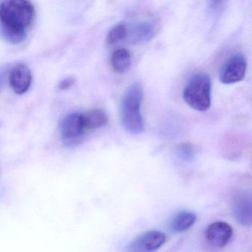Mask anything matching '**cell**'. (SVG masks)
<instances>
[{"label":"cell","instance_id":"cell-17","mask_svg":"<svg viewBox=\"0 0 252 252\" xmlns=\"http://www.w3.org/2000/svg\"><path fill=\"white\" fill-rule=\"evenodd\" d=\"M74 82L75 79L73 77L67 78V79H64V80L60 82L59 88H60V89L63 90V91L68 89L74 84Z\"/></svg>","mask_w":252,"mask_h":252},{"label":"cell","instance_id":"cell-9","mask_svg":"<svg viewBox=\"0 0 252 252\" xmlns=\"http://www.w3.org/2000/svg\"><path fill=\"white\" fill-rule=\"evenodd\" d=\"M32 80V71L25 64H17L11 70L9 75L10 85L16 94L20 95L26 94L30 88Z\"/></svg>","mask_w":252,"mask_h":252},{"label":"cell","instance_id":"cell-3","mask_svg":"<svg viewBox=\"0 0 252 252\" xmlns=\"http://www.w3.org/2000/svg\"><path fill=\"white\" fill-rule=\"evenodd\" d=\"M211 88L212 83L209 75L197 73L191 78L184 88V101L197 111H206L211 106Z\"/></svg>","mask_w":252,"mask_h":252},{"label":"cell","instance_id":"cell-13","mask_svg":"<svg viewBox=\"0 0 252 252\" xmlns=\"http://www.w3.org/2000/svg\"><path fill=\"white\" fill-rule=\"evenodd\" d=\"M131 54L126 48H120L113 53L111 64L113 70L117 73H125L131 65Z\"/></svg>","mask_w":252,"mask_h":252},{"label":"cell","instance_id":"cell-14","mask_svg":"<svg viewBox=\"0 0 252 252\" xmlns=\"http://www.w3.org/2000/svg\"><path fill=\"white\" fill-rule=\"evenodd\" d=\"M128 28L125 23H120L112 28L107 37V43L110 45H116L127 37Z\"/></svg>","mask_w":252,"mask_h":252},{"label":"cell","instance_id":"cell-2","mask_svg":"<svg viewBox=\"0 0 252 252\" xmlns=\"http://www.w3.org/2000/svg\"><path fill=\"white\" fill-rule=\"evenodd\" d=\"M34 16V7L28 1L8 0L2 2L0 7L1 27L8 30L26 33Z\"/></svg>","mask_w":252,"mask_h":252},{"label":"cell","instance_id":"cell-5","mask_svg":"<svg viewBox=\"0 0 252 252\" xmlns=\"http://www.w3.org/2000/svg\"><path fill=\"white\" fill-rule=\"evenodd\" d=\"M246 58L241 54H235L228 59L220 71V81L224 85H232L241 82L246 75Z\"/></svg>","mask_w":252,"mask_h":252},{"label":"cell","instance_id":"cell-16","mask_svg":"<svg viewBox=\"0 0 252 252\" xmlns=\"http://www.w3.org/2000/svg\"><path fill=\"white\" fill-rule=\"evenodd\" d=\"M0 32L2 37L11 44H18L23 42L26 36V32H14V31L8 30L0 27Z\"/></svg>","mask_w":252,"mask_h":252},{"label":"cell","instance_id":"cell-8","mask_svg":"<svg viewBox=\"0 0 252 252\" xmlns=\"http://www.w3.org/2000/svg\"><path fill=\"white\" fill-rule=\"evenodd\" d=\"M233 214L237 222L248 226L252 224V199L246 192L236 193L232 198Z\"/></svg>","mask_w":252,"mask_h":252},{"label":"cell","instance_id":"cell-18","mask_svg":"<svg viewBox=\"0 0 252 252\" xmlns=\"http://www.w3.org/2000/svg\"><path fill=\"white\" fill-rule=\"evenodd\" d=\"M4 78H5V73L2 70H0V91L2 88V85H3Z\"/></svg>","mask_w":252,"mask_h":252},{"label":"cell","instance_id":"cell-1","mask_svg":"<svg viewBox=\"0 0 252 252\" xmlns=\"http://www.w3.org/2000/svg\"><path fill=\"white\" fill-rule=\"evenodd\" d=\"M144 98L142 85L139 82L132 84L124 94L120 107L121 121L125 129L132 134L142 133L144 121L141 113Z\"/></svg>","mask_w":252,"mask_h":252},{"label":"cell","instance_id":"cell-12","mask_svg":"<svg viewBox=\"0 0 252 252\" xmlns=\"http://www.w3.org/2000/svg\"><path fill=\"white\" fill-rule=\"evenodd\" d=\"M108 122V116L104 110L94 109L83 114V123L85 129H96L105 126Z\"/></svg>","mask_w":252,"mask_h":252},{"label":"cell","instance_id":"cell-15","mask_svg":"<svg viewBox=\"0 0 252 252\" xmlns=\"http://www.w3.org/2000/svg\"><path fill=\"white\" fill-rule=\"evenodd\" d=\"M176 153L178 157L185 161L192 160L195 156V148L192 144L184 143L177 147Z\"/></svg>","mask_w":252,"mask_h":252},{"label":"cell","instance_id":"cell-6","mask_svg":"<svg viewBox=\"0 0 252 252\" xmlns=\"http://www.w3.org/2000/svg\"><path fill=\"white\" fill-rule=\"evenodd\" d=\"M166 240V235L161 231H147L132 240L123 252H156Z\"/></svg>","mask_w":252,"mask_h":252},{"label":"cell","instance_id":"cell-10","mask_svg":"<svg viewBox=\"0 0 252 252\" xmlns=\"http://www.w3.org/2000/svg\"><path fill=\"white\" fill-rule=\"evenodd\" d=\"M156 33V27L154 23L143 21L135 24L130 31L128 29L127 36L132 43H144L151 40Z\"/></svg>","mask_w":252,"mask_h":252},{"label":"cell","instance_id":"cell-4","mask_svg":"<svg viewBox=\"0 0 252 252\" xmlns=\"http://www.w3.org/2000/svg\"><path fill=\"white\" fill-rule=\"evenodd\" d=\"M85 131L82 113H70L65 116L60 124L62 139L67 147H75L81 144L83 141Z\"/></svg>","mask_w":252,"mask_h":252},{"label":"cell","instance_id":"cell-7","mask_svg":"<svg viewBox=\"0 0 252 252\" xmlns=\"http://www.w3.org/2000/svg\"><path fill=\"white\" fill-rule=\"evenodd\" d=\"M232 236V227L223 221H216L210 224L205 231L206 240L217 248L226 246Z\"/></svg>","mask_w":252,"mask_h":252},{"label":"cell","instance_id":"cell-11","mask_svg":"<svg viewBox=\"0 0 252 252\" xmlns=\"http://www.w3.org/2000/svg\"><path fill=\"white\" fill-rule=\"evenodd\" d=\"M197 220V215L191 212H179L177 214L170 222V228L174 232H184L194 225Z\"/></svg>","mask_w":252,"mask_h":252}]
</instances>
